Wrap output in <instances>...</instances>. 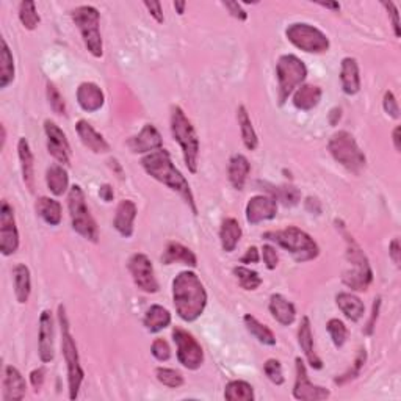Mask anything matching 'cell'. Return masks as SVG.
Wrapping results in <instances>:
<instances>
[{
    "mask_svg": "<svg viewBox=\"0 0 401 401\" xmlns=\"http://www.w3.org/2000/svg\"><path fill=\"white\" fill-rule=\"evenodd\" d=\"M207 290L195 272H181L173 281V303L179 319L193 323L204 314Z\"/></svg>",
    "mask_w": 401,
    "mask_h": 401,
    "instance_id": "cell-1",
    "label": "cell"
},
{
    "mask_svg": "<svg viewBox=\"0 0 401 401\" xmlns=\"http://www.w3.org/2000/svg\"><path fill=\"white\" fill-rule=\"evenodd\" d=\"M141 166L146 173H148L152 179L166 185L169 190H173L183 198L185 203L188 204L193 215H198V207L195 195H193L191 187L188 181L185 179V176L177 169L173 164L171 156L166 149H159L156 152H151L148 156L141 159Z\"/></svg>",
    "mask_w": 401,
    "mask_h": 401,
    "instance_id": "cell-2",
    "label": "cell"
},
{
    "mask_svg": "<svg viewBox=\"0 0 401 401\" xmlns=\"http://www.w3.org/2000/svg\"><path fill=\"white\" fill-rule=\"evenodd\" d=\"M262 238L289 251L298 264L315 260L320 254L319 243L309 234L304 232L303 229L296 226H289L281 230H268V232L262 235Z\"/></svg>",
    "mask_w": 401,
    "mask_h": 401,
    "instance_id": "cell-3",
    "label": "cell"
},
{
    "mask_svg": "<svg viewBox=\"0 0 401 401\" xmlns=\"http://www.w3.org/2000/svg\"><path fill=\"white\" fill-rule=\"evenodd\" d=\"M58 323L61 333V354H63V359L66 362V368H68V392H69V398L75 400L79 397L85 372L80 364L77 343L71 334V328H69L66 309L65 306L61 304L58 306Z\"/></svg>",
    "mask_w": 401,
    "mask_h": 401,
    "instance_id": "cell-4",
    "label": "cell"
},
{
    "mask_svg": "<svg viewBox=\"0 0 401 401\" xmlns=\"http://www.w3.org/2000/svg\"><path fill=\"white\" fill-rule=\"evenodd\" d=\"M169 127L174 141L179 143L183 161L191 174L198 173L199 166V138L193 122L179 105L171 109V118H169Z\"/></svg>",
    "mask_w": 401,
    "mask_h": 401,
    "instance_id": "cell-5",
    "label": "cell"
},
{
    "mask_svg": "<svg viewBox=\"0 0 401 401\" xmlns=\"http://www.w3.org/2000/svg\"><path fill=\"white\" fill-rule=\"evenodd\" d=\"M346 269L343 272L342 281L346 287L356 292L368 290L373 281V272L370 262L362 251L360 246L354 242L351 235H346Z\"/></svg>",
    "mask_w": 401,
    "mask_h": 401,
    "instance_id": "cell-6",
    "label": "cell"
},
{
    "mask_svg": "<svg viewBox=\"0 0 401 401\" xmlns=\"http://www.w3.org/2000/svg\"><path fill=\"white\" fill-rule=\"evenodd\" d=\"M276 77L277 100H279V105H284L307 79V66L299 57L293 55V53H285L276 63Z\"/></svg>",
    "mask_w": 401,
    "mask_h": 401,
    "instance_id": "cell-7",
    "label": "cell"
},
{
    "mask_svg": "<svg viewBox=\"0 0 401 401\" xmlns=\"http://www.w3.org/2000/svg\"><path fill=\"white\" fill-rule=\"evenodd\" d=\"M68 210L73 229L88 242H99V228L87 205V196L80 185H73L68 193Z\"/></svg>",
    "mask_w": 401,
    "mask_h": 401,
    "instance_id": "cell-8",
    "label": "cell"
},
{
    "mask_svg": "<svg viewBox=\"0 0 401 401\" xmlns=\"http://www.w3.org/2000/svg\"><path fill=\"white\" fill-rule=\"evenodd\" d=\"M74 24L79 28L85 48L95 58H102L104 41L100 35V14L96 6L80 5L71 11Z\"/></svg>",
    "mask_w": 401,
    "mask_h": 401,
    "instance_id": "cell-9",
    "label": "cell"
},
{
    "mask_svg": "<svg viewBox=\"0 0 401 401\" xmlns=\"http://www.w3.org/2000/svg\"><path fill=\"white\" fill-rule=\"evenodd\" d=\"M328 149L337 164H341L353 174H359L367 165L364 151L359 148L354 137L346 130H338L329 138Z\"/></svg>",
    "mask_w": 401,
    "mask_h": 401,
    "instance_id": "cell-10",
    "label": "cell"
},
{
    "mask_svg": "<svg viewBox=\"0 0 401 401\" xmlns=\"http://www.w3.org/2000/svg\"><path fill=\"white\" fill-rule=\"evenodd\" d=\"M285 36L296 49L306 53H325L331 48L329 38L320 28L306 22H295L285 28Z\"/></svg>",
    "mask_w": 401,
    "mask_h": 401,
    "instance_id": "cell-11",
    "label": "cell"
},
{
    "mask_svg": "<svg viewBox=\"0 0 401 401\" xmlns=\"http://www.w3.org/2000/svg\"><path fill=\"white\" fill-rule=\"evenodd\" d=\"M173 341L177 348V360H179V364L188 370L200 368V365L204 364V350L195 336L190 334L183 328L176 326L173 329Z\"/></svg>",
    "mask_w": 401,
    "mask_h": 401,
    "instance_id": "cell-12",
    "label": "cell"
},
{
    "mask_svg": "<svg viewBox=\"0 0 401 401\" xmlns=\"http://www.w3.org/2000/svg\"><path fill=\"white\" fill-rule=\"evenodd\" d=\"M129 273L138 289L144 293H157L160 285L154 272V265L151 259L143 252H135L130 256L127 262Z\"/></svg>",
    "mask_w": 401,
    "mask_h": 401,
    "instance_id": "cell-13",
    "label": "cell"
},
{
    "mask_svg": "<svg viewBox=\"0 0 401 401\" xmlns=\"http://www.w3.org/2000/svg\"><path fill=\"white\" fill-rule=\"evenodd\" d=\"M19 230L14 217V209L9 200H2L0 205V252L5 257L13 256L19 250Z\"/></svg>",
    "mask_w": 401,
    "mask_h": 401,
    "instance_id": "cell-14",
    "label": "cell"
},
{
    "mask_svg": "<svg viewBox=\"0 0 401 401\" xmlns=\"http://www.w3.org/2000/svg\"><path fill=\"white\" fill-rule=\"evenodd\" d=\"M295 368H296V378L295 385H293V398L301 401H321L328 400L331 397V392L326 387L314 384L311 381L309 375H307V367L304 360L301 358L295 359Z\"/></svg>",
    "mask_w": 401,
    "mask_h": 401,
    "instance_id": "cell-15",
    "label": "cell"
},
{
    "mask_svg": "<svg viewBox=\"0 0 401 401\" xmlns=\"http://www.w3.org/2000/svg\"><path fill=\"white\" fill-rule=\"evenodd\" d=\"M44 134L48 138V151L50 156L55 159L60 165L69 166L71 165V144L68 141L66 134L61 127L50 119L44 121Z\"/></svg>",
    "mask_w": 401,
    "mask_h": 401,
    "instance_id": "cell-16",
    "label": "cell"
},
{
    "mask_svg": "<svg viewBox=\"0 0 401 401\" xmlns=\"http://www.w3.org/2000/svg\"><path fill=\"white\" fill-rule=\"evenodd\" d=\"M55 329L50 311H43L40 315V328H38V356L43 364H49L55 358Z\"/></svg>",
    "mask_w": 401,
    "mask_h": 401,
    "instance_id": "cell-17",
    "label": "cell"
},
{
    "mask_svg": "<svg viewBox=\"0 0 401 401\" xmlns=\"http://www.w3.org/2000/svg\"><path fill=\"white\" fill-rule=\"evenodd\" d=\"M277 215V200L269 195H256L246 204V221L256 226L259 223L272 221Z\"/></svg>",
    "mask_w": 401,
    "mask_h": 401,
    "instance_id": "cell-18",
    "label": "cell"
},
{
    "mask_svg": "<svg viewBox=\"0 0 401 401\" xmlns=\"http://www.w3.org/2000/svg\"><path fill=\"white\" fill-rule=\"evenodd\" d=\"M130 152L134 154H148L156 152L164 148V138H161L157 127L154 124H144L143 129L127 140Z\"/></svg>",
    "mask_w": 401,
    "mask_h": 401,
    "instance_id": "cell-19",
    "label": "cell"
},
{
    "mask_svg": "<svg viewBox=\"0 0 401 401\" xmlns=\"http://www.w3.org/2000/svg\"><path fill=\"white\" fill-rule=\"evenodd\" d=\"M77 102L80 109L87 113H96L102 109L105 104V95L99 85L92 82H83L79 85L75 92Z\"/></svg>",
    "mask_w": 401,
    "mask_h": 401,
    "instance_id": "cell-20",
    "label": "cell"
},
{
    "mask_svg": "<svg viewBox=\"0 0 401 401\" xmlns=\"http://www.w3.org/2000/svg\"><path fill=\"white\" fill-rule=\"evenodd\" d=\"M137 204L132 199H122L117 207V213L113 218V228L118 230V234L124 238H130L135 230V218H137Z\"/></svg>",
    "mask_w": 401,
    "mask_h": 401,
    "instance_id": "cell-21",
    "label": "cell"
},
{
    "mask_svg": "<svg viewBox=\"0 0 401 401\" xmlns=\"http://www.w3.org/2000/svg\"><path fill=\"white\" fill-rule=\"evenodd\" d=\"M298 343L301 346V350H303L307 362L311 364V367L315 368V370H321L323 368V360L319 358V354L315 353L312 325H311V319L307 317V315H304V317L301 319V321H299Z\"/></svg>",
    "mask_w": 401,
    "mask_h": 401,
    "instance_id": "cell-22",
    "label": "cell"
},
{
    "mask_svg": "<svg viewBox=\"0 0 401 401\" xmlns=\"http://www.w3.org/2000/svg\"><path fill=\"white\" fill-rule=\"evenodd\" d=\"M75 130H77V135H79L80 141L83 143L85 148L90 149L91 152H95V154L110 152L109 141H107L105 138L100 135L97 130L90 124L88 121H85V119L77 121Z\"/></svg>",
    "mask_w": 401,
    "mask_h": 401,
    "instance_id": "cell-23",
    "label": "cell"
},
{
    "mask_svg": "<svg viewBox=\"0 0 401 401\" xmlns=\"http://www.w3.org/2000/svg\"><path fill=\"white\" fill-rule=\"evenodd\" d=\"M27 384L24 376L19 372L16 367L6 365L5 367V376H4V401H18L26 397Z\"/></svg>",
    "mask_w": 401,
    "mask_h": 401,
    "instance_id": "cell-24",
    "label": "cell"
},
{
    "mask_svg": "<svg viewBox=\"0 0 401 401\" xmlns=\"http://www.w3.org/2000/svg\"><path fill=\"white\" fill-rule=\"evenodd\" d=\"M268 311L273 315V319L282 326H290L296 320L295 304L281 295V293H274V295L269 296Z\"/></svg>",
    "mask_w": 401,
    "mask_h": 401,
    "instance_id": "cell-25",
    "label": "cell"
},
{
    "mask_svg": "<svg viewBox=\"0 0 401 401\" xmlns=\"http://www.w3.org/2000/svg\"><path fill=\"white\" fill-rule=\"evenodd\" d=\"M161 262L165 265H173V264H182L190 268L198 267V257L187 246H183L179 242H169L166 248L161 254Z\"/></svg>",
    "mask_w": 401,
    "mask_h": 401,
    "instance_id": "cell-26",
    "label": "cell"
},
{
    "mask_svg": "<svg viewBox=\"0 0 401 401\" xmlns=\"http://www.w3.org/2000/svg\"><path fill=\"white\" fill-rule=\"evenodd\" d=\"M341 83L345 95L354 96L360 91V73L358 60L345 57L341 63Z\"/></svg>",
    "mask_w": 401,
    "mask_h": 401,
    "instance_id": "cell-27",
    "label": "cell"
},
{
    "mask_svg": "<svg viewBox=\"0 0 401 401\" xmlns=\"http://www.w3.org/2000/svg\"><path fill=\"white\" fill-rule=\"evenodd\" d=\"M292 96H293L292 102L295 105V109L301 112H311L320 104L323 91L319 85L303 83Z\"/></svg>",
    "mask_w": 401,
    "mask_h": 401,
    "instance_id": "cell-28",
    "label": "cell"
},
{
    "mask_svg": "<svg viewBox=\"0 0 401 401\" xmlns=\"http://www.w3.org/2000/svg\"><path fill=\"white\" fill-rule=\"evenodd\" d=\"M18 157L21 161V171H22V181H24L26 187L33 191L35 188V157L32 148L27 141V138H19L18 141Z\"/></svg>",
    "mask_w": 401,
    "mask_h": 401,
    "instance_id": "cell-29",
    "label": "cell"
},
{
    "mask_svg": "<svg viewBox=\"0 0 401 401\" xmlns=\"http://www.w3.org/2000/svg\"><path fill=\"white\" fill-rule=\"evenodd\" d=\"M250 173H251L250 160L246 159L243 154H234V156L230 157L228 166V177L230 185L238 191L243 190L246 181H248Z\"/></svg>",
    "mask_w": 401,
    "mask_h": 401,
    "instance_id": "cell-30",
    "label": "cell"
},
{
    "mask_svg": "<svg viewBox=\"0 0 401 401\" xmlns=\"http://www.w3.org/2000/svg\"><path fill=\"white\" fill-rule=\"evenodd\" d=\"M336 303L338 306V309L342 311V314L350 321L356 323L364 317V314H365L364 301H362L358 295H354V293H350V292L337 293Z\"/></svg>",
    "mask_w": 401,
    "mask_h": 401,
    "instance_id": "cell-31",
    "label": "cell"
},
{
    "mask_svg": "<svg viewBox=\"0 0 401 401\" xmlns=\"http://www.w3.org/2000/svg\"><path fill=\"white\" fill-rule=\"evenodd\" d=\"M35 210L46 225L49 226H58L61 220H63V209L57 199L49 196H41L36 199Z\"/></svg>",
    "mask_w": 401,
    "mask_h": 401,
    "instance_id": "cell-32",
    "label": "cell"
},
{
    "mask_svg": "<svg viewBox=\"0 0 401 401\" xmlns=\"http://www.w3.org/2000/svg\"><path fill=\"white\" fill-rule=\"evenodd\" d=\"M143 325L148 333L157 334L171 325V314H169V311L164 306L152 304L144 314Z\"/></svg>",
    "mask_w": 401,
    "mask_h": 401,
    "instance_id": "cell-33",
    "label": "cell"
},
{
    "mask_svg": "<svg viewBox=\"0 0 401 401\" xmlns=\"http://www.w3.org/2000/svg\"><path fill=\"white\" fill-rule=\"evenodd\" d=\"M14 295L19 304H26L32 295V274L26 264H18L13 268Z\"/></svg>",
    "mask_w": 401,
    "mask_h": 401,
    "instance_id": "cell-34",
    "label": "cell"
},
{
    "mask_svg": "<svg viewBox=\"0 0 401 401\" xmlns=\"http://www.w3.org/2000/svg\"><path fill=\"white\" fill-rule=\"evenodd\" d=\"M242 226L235 218H226L221 223L220 228V242L221 248L225 252H234L235 248L240 243L242 238Z\"/></svg>",
    "mask_w": 401,
    "mask_h": 401,
    "instance_id": "cell-35",
    "label": "cell"
},
{
    "mask_svg": "<svg viewBox=\"0 0 401 401\" xmlns=\"http://www.w3.org/2000/svg\"><path fill=\"white\" fill-rule=\"evenodd\" d=\"M46 183L53 196H63L69 190V176L66 168L60 164H52L46 171Z\"/></svg>",
    "mask_w": 401,
    "mask_h": 401,
    "instance_id": "cell-36",
    "label": "cell"
},
{
    "mask_svg": "<svg viewBox=\"0 0 401 401\" xmlns=\"http://www.w3.org/2000/svg\"><path fill=\"white\" fill-rule=\"evenodd\" d=\"M237 122H238V127H240V135H242V141L245 144V148L248 151H256L259 146V137L256 134V130H254L250 113L248 110H246L245 105H240L237 109Z\"/></svg>",
    "mask_w": 401,
    "mask_h": 401,
    "instance_id": "cell-37",
    "label": "cell"
},
{
    "mask_svg": "<svg viewBox=\"0 0 401 401\" xmlns=\"http://www.w3.org/2000/svg\"><path fill=\"white\" fill-rule=\"evenodd\" d=\"M16 77V66H14V57L10 50L9 43L2 38V50H0V88L5 90L13 83Z\"/></svg>",
    "mask_w": 401,
    "mask_h": 401,
    "instance_id": "cell-38",
    "label": "cell"
},
{
    "mask_svg": "<svg viewBox=\"0 0 401 401\" xmlns=\"http://www.w3.org/2000/svg\"><path fill=\"white\" fill-rule=\"evenodd\" d=\"M243 323L246 329H248V333L254 337L257 338V342H260L262 345H267V346H274L276 345V336L272 329H269L264 323H260L254 315L251 314H246L243 317Z\"/></svg>",
    "mask_w": 401,
    "mask_h": 401,
    "instance_id": "cell-39",
    "label": "cell"
},
{
    "mask_svg": "<svg viewBox=\"0 0 401 401\" xmlns=\"http://www.w3.org/2000/svg\"><path fill=\"white\" fill-rule=\"evenodd\" d=\"M225 398L228 401H254V387L243 380H232L226 384Z\"/></svg>",
    "mask_w": 401,
    "mask_h": 401,
    "instance_id": "cell-40",
    "label": "cell"
},
{
    "mask_svg": "<svg viewBox=\"0 0 401 401\" xmlns=\"http://www.w3.org/2000/svg\"><path fill=\"white\" fill-rule=\"evenodd\" d=\"M232 273L237 277L238 285H240L243 290L252 292V290H257L262 285V277L259 276V273L254 272V269L248 268L246 265L235 267L232 269Z\"/></svg>",
    "mask_w": 401,
    "mask_h": 401,
    "instance_id": "cell-41",
    "label": "cell"
},
{
    "mask_svg": "<svg viewBox=\"0 0 401 401\" xmlns=\"http://www.w3.org/2000/svg\"><path fill=\"white\" fill-rule=\"evenodd\" d=\"M18 14L21 24L24 26V28L35 30L38 26H40L41 18L40 14H38L35 2H32V0H24V2H21Z\"/></svg>",
    "mask_w": 401,
    "mask_h": 401,
    "instance_id": "cell-42",
    "label": "cell"
},
{
    "mask_svg": "<svg viewBox=\"0 0 401 401\" xmlns=\"http://www.w3.org/2000/svg\"><path fill=\"white\" fill-rule=\"evenodd\" d=\"M156 378L160 384L166 385V387L169 389H179L185 384L183 375L181 372H177V370L168 368V367H157Z\"/></svg>",
    "mask_w": 401,
    "mask_h": 401,
    "instance_id": "cell-43",
    "label": "cell"
},
{
    "mask_svg": "<svg viewBox=\"0 0 401 401\" xmlns=\"http://www.w3.org/2000/svg\"><path fill=\"white\" fill-rule=\"evenodd\" d=\"M365 360H367V351H365L364 348H360V350L358 351L356 359H354L353 365L350 367L348 372H345L343 375L337 376L336 380H334V383L338 384V385H343V384H346V383L356 380V378L360 375V370L364 368V365H365Z\"/></svg>",
    "mask_w": 401,
    "mask_h": 401,
    "instance_id": "cell-44",
    "label": "cell"
},
{
    "mask_svg": "<svg viewBox=\"0 0 401 401\" xmlns=\"http://www.w3.org/2000/svg\"><path fill=\"white\" fill-rule=\"evenodd\" d=\"M326 329H328L329 337H331V341H333L334 346H337V348H342L346 342V338H348V328H346L345 323L338 319H331L326 323Z\"/></svg>",
    "mask_w": 401,
    "mask_h": 401,
    "instance_id": "cell-45",
    "label": "cell"
},
{
    "mask_svg": "<svg viewBox=\"0 0 401 401\" xmlns=\"http://www.w3.org/2000/svg\"><path fill=\"white\" fill-rule=\"evenodd\" d=\"M48 100H49V105L52 112L55 114H60V117H65L66 114V102L63 96H61V92L58 91V88L53 85L52 82H48Z\"/></svg>",
    "mask_w": 401,
    "mask_h": 401,
    "instance_id": "cell-46",
    "label": "cell"
},
{
    "mask_svg": "<svg viewBox=\"0 0 401 401\" xmlns=\"http://www.w3.org/2000/svg\"><path fill=\"white\" fill-rule=\"evenodd\" d=\"M272 196L276 200H281L284 205H290L292 207V205H296L299 203L301 193H299L298 188L289 185V187H277Z\"/></svg>",
    "mask_w": 401,
    "mask_h": 401,
    "instance_id": "cell-47",
    "label": "cell"
},
{
    "mask_svg": "<svg viewBox=\"0 0 401 401\" xmlns=\"http://www.w3.org/2000/svg\"><path fill=\"white\" fill-rule=\"evenodd\" d=\"M264 373L267 375V378L269 381L276 385H282L285 378H284V372H282V365L281 362L277 359H268L264 364Z\"/></svg>",
    "mask_w": 401,
    "mask_h": 401,
    "instance_id": "cell-48",
    "label": "cell"
},
{
    "mask_svg": "<svg viewBox=\"0 0 401 401\" xmlns=\"http://www.w3.org/2000/svg\"><path fill=\"white\" fill-rule=\"evenodd\" d=\"M151 353L159 362H166L171 358V348H169L168 342L165 338H156L151 345Z\"/></svg>",
    "mask_w": 401,
    "mask_h": 401,
    "instance_id": "cell-49",
    "label": "cell"
},
{
    "mask_svg": "<svg viewBox=\"0 0 401 401\" xmlns=\"http://www.w3.org/2000/svg\"><path fill=\"white\" fill-rule=\"evenodd\" d=\"M383 107H384V112L392 117L393 119H398L400 118V107H398V100L393 95L392 91H385L384 92V99H383Z\"/></svg>",
    "mask_w": 401,
    "mask_h": 401,
    "instance_id": "cell-50",
    "label": "cell"
},
{
    "mask_svg": "<svg viewBox=\"0 0 401 401\" xmlns=\"http://www.w3.org/2000/svg\"><path fill=\"white\" fill-rule=\"evenodd\" d=\"M262 259H264V264L268 269H276L277 264H279V256H277V250L273 245H264L262 246Z\"/></svg>",
    "mask_w": 401,
    "mask_h": 401,
    "instance_id": "cell-51",
    "label": "cell"
},
{
    "mask_svg": "<svg viewBox=\"0 0 401 401\" xmlns=\"http://www.w3.org/2000/svg\"><path fill=\"white\" fill-rule=\"evenodd\" d=\"M383 6L389 13V18L392 19V27H393V33H395L397 38H400V13L397 5L393 2H383Z\"/></svg>",
    "mask_w": 401,
    "mask_h": 401,
    "instance_id": "cell-52",
    "label": "cell"
},
{
    "mask_svg": "<svg viewBox=\"0 0 401 401\" xmlns=\"http://www.w3.org/2000/svg\"><path fill=\"white\" fill-rule=\"evenodd\" d=\"M223 6H225L232 18L242 21V22L248 19V13L243 10V6L238 2H230V0H228V2H223Z\"/></svg>",
    "mask_w": 401,
    "mask_h": 401,
    "instance_id": "cell-53",
    "label": "cell"
},
{
    "mask_svg": "<svg viewBox=\"0 0 401 401\" xmlns=\"http://www.w3.org/2000/svg\"><path fill=\"white\" fill-rule=\"evenodd\" d=\"M144 6L148 9L151 16L156 19V22H159V24H164L165 16H164V10H161L160 2H157V0H151V2H149V0H146Z\"/></svg>",
    "mask_w": 401,
    "mask_h": 401,
    "instance_id": "cell-54",
    "label": "cell"
},
{
    "mask_svg": "<svg viewBox=\"0 0 401 401\" xmlns=\"http://www.w3.org/2000/svg\"><path fill=\"white\" fill-rule=\"evenodd\" d=\"M380 307H381V298L378 296V298H375L373 309H372V315H370V321L367 323V328H365V334H367V336H372V334H373L375 326H376L378 315H380Z\"/></svg>",
    "mask_w": 401,
    "mask_h": 401,
    "instance_id": "cell-55",
    "label": "cell"
},
{
    "mask_svg": "<svg viewBox=\"0 0 401 401\" xmlns=\"http://www.w3.org/2000/svg\"><path fill=\"white\" fill-rule=\"evenodd\" d=\"M260 260V251L256 246H250L243 256L240 257V264L243 265H252V264H259Z\"/></svg>",
    "mask_w": 401,
    "mask_h": 401,
    "instance_id": "cell-56",
    "label": "cell"
},
{
    "mask_svg": "<svg viewBox=\"0 0 401 401\" xmlns=\"http://www.w3.org/2000/svg\"><path fill=\"white\" fill-rule=\"evenodd\" d=\"M44 381H46V370L43 367L35 368L33 372L30 373V383H32V385H33L36 392L43 387Z\"/></svg>",
    "mask_w": 401,
    "mask_h": 401,
    "instance_id": "cell-57",
    "label": "cell"
},
{
    "mask_svg": "<svg viewBox=\"0 0 401 401\" xmlns=\"http://www.w3.org/2000/svg\"><path fill=\"white\" fill-rule=\"evenodd\" d=\"M389 256L392 259L393 264L397 267H400L401 264V246H400V240L398 238H393L389 245Z\"/></svg>",
    "mask_w": 401,
    "mask_h": 401,
    "instance_id": "cell-58",
    "label": "cell"
},
{
    "mask_svg": "<svg viewBox=\"0 0 401 401\" xmlns=\"http://www.w3.org/2000/svg\"><path fill=\"white\" fill-rule=\"evenodd\" d=\"M99 196H100V199L104 200V203H112L113 198H114V191L112 188V185L104 183L102 187L99 188Z\"/></svg>",
    "mask_w": 401,
    "mask_h": 401,
    "instance_id": "cell-59",
    "label": "cell"
},
{
    "mask_svg": "<svg viewBox=\"0 0 401 401\" xmlns=\"http://www.w3.org/2000/svg\"><path fill=\"white\" fill-rule=\"evenodd\" d=\"M400 132H401L400 126H397L395 129H393V132H392L393 148H395V151H397V152H401V138H400Z\"/></svg>",
    "mask_w": 401,
    "mask_h": 401,
    "instance_id": "cell-60",
    "label": "cell"
},
{
    "mask_svg": "<svg viewBox=\"0 0 401 401\" xmlns=\"http://www.w3.org/2000/svg\"><path fill=\"white\" fill-rule=\"evenodd\" d=\"M341 118H342V110L338 109H333L331 110V113H329V122H331V126H336L338 121H341Z\"/></svg>",
    "mask_w": 401,
    "mask_h": 401,
    "instance_id": "cell-61",
    "label": "cell"
},
{
    "mask_svg": "<svg viewBox=\"0 0 401 401\" xmlns=\"http://www.w3.org/2000/svg\"><path fill=\"white\" fill-rule=\"evenodd\" d=\"M320 6L323 9H328V10H333V11H341V4L338 2H319Z\"/></svg>",
    "mask_w": 401,
    "mask_h": 401,
    "instance_id": "cell-62",
    "label": "cell"
},
{
    "mask_svg": "<svg viewBox=\"0 0 401 401\" xmlns=\"http://www.w3.org/2000/svg\"><path fill=\"white\" fill-rule=\"evenodd\" d=\"M110 166H112V169H114V171H117L118 177H124V173H122V166H121V164H119L117 159H112L110 160Z\"/></svg>",
    "mask_w": 401,
    "mask_h": 401,
    "instance_id": "cell-63",
    "label": "cell"
},
{
    "mask_svg": "<svg viewBox=\"0 0 401 401\" xmlns=\"http://www.w3.org/2000/svg\"><path fill=\"white\" fill-rule=\"evenodd\" d=\"M174 9L176 11L181 14V16H183L185 14V9H187V2H183V0H176L174 2Z\"/></svg>",
    "mask_w": 401,
    "mask_h": 401,
    "instance_id": "cell-64",
    "label": "cell"
}]
</instances>
